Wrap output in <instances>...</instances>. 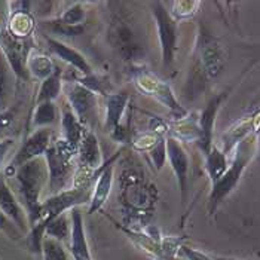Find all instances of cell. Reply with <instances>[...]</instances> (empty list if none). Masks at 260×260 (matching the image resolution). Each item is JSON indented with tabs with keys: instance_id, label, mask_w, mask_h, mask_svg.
I'll return each mask as SVG.
<instances>
[{
	"instance_id": "obj_4",
	"label": "cell",
	"mask_w": 260,
	"mask_h": 260,
	"mask_svg": "<svg viewBox=\"0 0 260 260\" xmlns=\"http://www.w3.org/2000/svg\"><path fill=\"white\" fill-rule=\"evenodd\" d=\"M9 20V2H0V54L5 57L11 72L18 82H28L25 69L27 58L35 49V39L21 40L14 38L8 30Z\"/></svg>"
},
{
	"instance_id": "obj_31",
	"label": "cell",
	"mask_w": 260,
	"mask_h": 260,
	"mask_svg": "<svg viewBox=\"0 0 260 260\" xmlns=\"http://www.w3.org/2000/svg\"><path fill=\"white\" fill-rule=\"evenodd\" d=\"M42 259L43 260H67V253L60 241L43 237L42 241Z\"/></svg>"
},
{
	"instance_id": "obj_19",
	"label": "cell",
	"mask_w": 260,
	"mask_h": 260,
	"mask_svg": "<svg viewBox=\"0 0 260 260\" xmlns=\"http://www.w3.org/2000/svg\"><path fill=\"white\" fill-rule=\"evenodd\" d=\"M76 164L80 168H88V170H99L104 164L99 137L91 129H86L78 146Z\"/></svg>"
},
{
	"instance_id": "obj_32",
	"label": "cell",
	"mask_w": 260,
	"mask_h": 260,
	"mask_svg": "<svg viewBox=\"0 0 260 260\" xmlns=\"http://www.w3.org/2000/svg\"><path fill=\"white\" fill-rule=\"evenodd\" d=\"M160 139H165V137H158L156 134H153V133H150V131H146V133H140V134H137L136 137H133L131 141H129V144L136 149V150H139V152H149Z\"/></svg>"
},
{
	"instance_id": "obj_11",
	"label": "cell",
	"mask_w": 260,
	"mask_h": 260,
	"mask_svg": "<svg viewBox=\"0 0 260 260\" xmlns=\"http://www.w3.org/2000/svg\"><path fill=\"white\" fill-rule=\"evenodd\" d=\"M197 55L200 58V64L202 72L208 78H217L220 75L224 58H223V49L219 40L211 33H208L204 27H201L198 40H197Z\"/></svg>"
},
{
	"instance_id": "obj_27",
	"label": "cell",
	"mask_w": 260,
	"mask_h": 260,
	"mask_svg": "<svg viewBox=\"0 0 260 260\" xmlns=\"http://www.w3.org/2000/svg\"><path fill=\"white\" fill-rule=\"evenodd\" d=\"M70 234H72V220H70V213H62L58 217L52 219L45 228V237L54 238V240L62 242L70 241Z\"/></svg>"
},
{
	"instance_id": "obj_7",
	"label": "cell",
	"mask_w": 260,
	"mask_h": 260,
	"mask_svg": "<svg viewBox=\"0 0 260 260\" xmlns=\"http://www.w3.org/2000/svg\"><path fill=\"white\" fill-rule=\"evenodd\" d=\"M52 140H54L52 128H39V129H35L33 133H30L28 137H25V140L21 143L20 149L15 152L11 162L5 167L3 177L6 180L12 179L15 176L17 170L24 164L36 159V158H43Z\"/></svg>"
},
{
	"instance_id": "obj_12",
	"label": "cell",
	"mask_w": 260,
	"mask_h": 260,
	"mask_svg": "<svg viewBox=\"0 0 260 260\" xmlns=\"http://www.w3.org/2000/svg\"><path fill=\"white\" fill-rule=\"evenodd\" d=\"M31 6V2H9L8 30L14 38L21 40L35 39L38 22L33 15Z\"/></svg>"
},
{
	"instance_id": "obj_35",
	"label": "cell",
	"mask_w": 260,
	"mask_h": 260,
	"mask_svg": "<svg viewBox=\"0 0 260 260\" xmlns=\"http://www.w3.org/2000/svg\"><path fill=\"white\" fill-rule=\"evenodd\" d=\"M179 253H181L186 260H216L214 257H210L208 254L202 253V251L197 250V248L187 247V245H181Z\"/></svg>"
},
{
	"instance_id": "obj_30",
	"label": "cell",
	"mask_w": 260,
	"mask_h": 260,
	"mask_svg": "<svg viewBox=\"0 0 260 260\" xmlns=\"http://www.w3.org/2000/svg\"><path fill=\"white\" fill-rule=\"evenodd\" d=\"M9 66L0 54V115L6 112L12 104L9 103Z\"/></svg>"
},
{
	"instance_id": "obj_9",
	"label": "cell",
	"mask_w": 260,
	"mask_h": 260,
	"mask_svg": "<svg viewBox=\"0 0 260 260\" xmlns=\"http://www.w3.org/2000/svg\"><path fill=\"white\" fill-rule=\"evenodd\" d=\"M62 94L66 95V103L69 107L86 128L97 119V94L76 82L64 79Z\"/></svg>"
},
{
	"instance_id": "obj_37",
	"label": "cell",
	"mask_w": 260,
	"mask_h": 260,
	"mask_svg": "<svg viewBox=\"0 0 260 260\" xmlns=\"http://www.w3.org/2000/svg\"><path fill=\"white\" fill-rule=\"evenodd\" d=\"M216 260H238V259H231V257H216Z\"/></svg>"
},
{
	"instance_id": "obj_24",
	"label": "cell",
	"mask_w": 260,
	"mask_h": 260,
	"mask_svg": "<svg viewBox=\"0 0 260 260\" xmlns=\"http://www.w3.org/2000/svg\"><path fill=\"white\" fill-rule=\"evenodd\" d=\"M62 73H64V70L60 66H57L55 72L48 79L40 82V86L38 89L36 99H35V104L48 103V101L55 103L58 100V97L62 94Z\"/></svg>"
},
{
	"instance_id": "obj_8",
	"label": "cell",
	"mask_w": 260,
	"mask_h": 260,
	"mask_svg": "<svg viewBox=\"0 0 260 260\" xmlns=\"http://www.w3.org/2000/svg\"><path fill=\"white\" fill-rule=\"evenodd\" d=\"M152 15L156 22L162 66L164 69L170 70L176 61V52H177V39H179L177 22L173 20V17L170 15V11L165 8L162 2L152 3Z\"/></svg>"
},
{
	"instance_id": "obj_36",
	"label": "cell",
	"mask_w": 260,
	"mask_h": 260,
	"mask_svg": "<svg viewBox=\"0 0 260 260\" xmlns=\"http://www.w3.org/2000/svg\"><path fill=\"white\" fill-rule=\"evenodd\" d=\"M14 146H15V140H14V139H11V137L0 140V167L3 165V162H5V159L8 158L9 152L14 149Z\"/></svg>"
},
{
	"instance_id": "obj_28",
	"label": "cell",
	"mask_w": 260,
	"mask_h": 260,
	"mask_svg": "<svg viewBox=\"0 0 260 260\" xmlns=\"http://www.w3.org/2000/svg\"><path fill=\"white\" fill-rule=\"evenodd\" d=\"M51 20L66 27H80V25H85L86 11L83 8V3L75 2L67 9H64L58 17L51 18Z\"/></svg>"
},
{
	"instance_id": "obj_25",
	"label": "cell",
	"mask_w": 260,
	"mask_h": 260,
	"mask_svg": "<svg viewBox=\"0 0 260 260\" xmlns=\"http://www.w3.org/2000/svg\"><path fill=\"white\" fill-rule=\"evenodd\" d=\"M60 118V110L55 103H39L35 104V110L31 113V118L28 122V126L35 129L39 128H51Z\"/></svg>"
},
{
	"instance_id": "obj_5",
	"label": "cell",
	"mask_w": 260,
	"mask_h": 260,
	"mask_svg": "<svg viewBox=\"0 0 260 260\" xmlns=\"http://www.w3.org/2000/svg\"><path fill=\"white\" fill-rule=\"evenodd\" d=\"M128 75H129V79L133 80L134 86L137 88V91H140L144 95L152 97L153 100L165 106L173 115L174 120L183 119L184 116H187V110L179 103L170 83L158 78L149 69H146L140 64H131Z\"/></svg>"
},
{
	"instance_id": "obj_3",
	"label": "cell",
	"mask_w": 260,
	"mask_h": 260,
	"mask_svg": "<svg viewBox=\"0 0 260 260\" xmlns=\"http://www.w3.org/2000/svg\"><path fill=\"white\" fill-rule=\"evenodd\" d=\"M78 156V149L72 147L67 141L55 139L45 153V162L48 168V190L49 197L60 193L72 186L73 176L76 171L75 159Z\"/></svg>"
},
{
	"instance_id": "obj_22",
	"label": "cell",
	"mask_w": 260,
	"mask_h": 260,
	"mask_svg": "<svg viewBox=\"0 0 260 260\" xmlns=\"http://www.w3.org/2000/svg\"><path fill=\"white\" fill-rule=\"evenodd\" d=\"M25 69H27V73H28V78L35 80H42L48 79L57 69V64L55 61L52 60L49 55L33 49L27 58V64H25Z\"/></svg>"
},
{
	"instance_id": "obj_18",
	"label": "cell",
	"mask_w": 260,
	"mask_h": 260,
	"mask_svg": "<svg viewBox=\"0 0 260 260\" xmlns=\"http://www.w3.org/2000/svg\"><path fill=\"white\" fill-rule=\"evenodd\" d=\"M0 210L14 221V224L20 229L24 235H27L30 226L27 220V214L21 205V202L8 184V180L0 174Z\"/></svg>"
},
{
	"instance_id": "obj_17",
	"label": "cell",
	"mask_w": 260,
	"mask_h": 260,
	"mask_svg": "<svg viewBox=\"0 0 260 260\" xmlns=\"http://www.w3.org/2000/svg\"><path fill=\"white\" fill-rule=\"evenodd\" d=\"M123 149H119L112 158L109 165L103 170L99 179L94 184L92 189V195L89 200V207H88V213L89 214H95L97 211H100L103 205L106 204V201L109 200L110 193H112V186H113V180H115V164L118 162L120 156H122Z\"/></svg>"
},
{
	"instance_id": "obj_33",
	"label": "cell",
	"mask_w": 260,
	"mask_h": 260,
	"mask_svg": "<svg viewBox=\"0 0 260 260\" xmlns=\"http://www.w3.org/2000/svg\"><path fill=\"white\" fill-rule=\"evenodd\" d=\"M149 158L152 165L159 171L164 168L165 162H167V137L165 139H160L149 152H147Z\"/></svg>"
},
{
	"instance_id": "obj_2",
	"label": "cell",
	"mask_w": 260,
	"mask_h": 260,
	"mask_svg": "<svg viewBox=\"0 0 260 260\" xmlns=\"http://www.w3.org/2000/svg\"><path fill=\"white\" fill-rule=\"evenodd\" d=\"M259 150V133L248 136L234 149L232 159L228 165V170L216 183L211 186V192L208 195V214H214L223 201L226 200L234 189L238 186L241 177L251 160L256 158Z\"/></svg>"
},
{
	"instance_id": "obj_20",
	"label": "cell",
	"mask_w": 260,
	"mask_h": 260,
	"mask_svg": "<svg viewBox=\"0 0 260 260\" xmlns=\"http://www.w3.org/2000/svg\"><path fill=\"white\" fill-rule=\"evenodd\" d=\"M70 220H72V234L69 241V248L73 260H92L86 240L85 226H83V216L79 208L70 210Z\"/></svg>"
},
{
	"instance_id": "obj_21",
	"label": "cell",
	"mask_w": 260,
	"mask_h": 260,
	"mask_svg": "<svg viewBox=\"0 0 260 260\" xmlns=\"http://www.w3.org/2000/svg\"><path fill=\"white\" fill-rule=\"evenodd\" d=\"M60 122H61V131H62V139L67 141L72 147L78 149L80 140L83 137V134L86 133V126L80 122L76 115L73 113V110L69 107L67 103H64L60 109Z\"/></svg>"
},
{
	"instance_id": "obj_29",
	"label": "cell",
	"mask_w": 260,
	"mask_h": 260,
	"mask_svg": "<svg viewBox=\"0 0 260 260\" xmlns=\"http://www.w3.org/2000/svg\"><path fill=\"white\" fill-rule=\"evenodd\" d=\"M200 6L201 2H198V0H177V2L171 3L170 15L173 17V20L176 22L189 20L198 12Z\"/></svg>"
},
{
	"instance_id": "obj_14",
	"label": "cell",
	"mask_w": 260,
	"mask_h": 260,
	"mask_svg": "<svg viewBox=\"0 0 260 260\" xmlns=\"http://www.w3.org/2000/svg\"><path fill=\"white\" fill-rule=\"evenodd\" d=\"M254 133H260V110L250 116L241 118L221 134L220 150L228 156L234 152V149L241 141L245 140L248 136Z\"/></svg>"
},
{
	"instance_id": "obj_1",
	"label": "cell",
	"mask_w": 260,
	"mask_h": 260,
	"mask_svg": "<svg viewBox=\"0 0 260 260\" xmlns=\"http://www.w3.org/2000/svg\"><path fill=\"white\" fill-rule=\"evenodd\" d=\"M15 180L18 201L21 202L28 226H35L42 217V193L48 187V168L45 158H36L20 167L12 177Z\"/></svg>"
},
{
	"instance_id": "obj_6",
	"label": "cell",
	"mask_w": 260,
	"mask_h": 260,
	"mask_svg": "<svg viewBox=\"0 0 260 260\" xmlns=\"http://www.w3.org/2000/svg\"><path fill=\"white\" fill-rule=\"evenodd\" d=\"M122 202L125 208L133 211L136 219L146 217L153 211L155 198H153V186H149L137 173L123 174L122 183Z\"/></svg>"
},
{
	"instance_id": "obj_23",
	"label": "cell",
	"mask_w": 260,
	"mask_h": 260,
	"mask_svg": "<svg viewBox=\"0 0 260 260\" xmlns=\"http://www.w3.org/2000/svg\"><path fill=\"white\" fill-rule=\"evenodd\" d=\"M170 136L186 143H197L200 140V126H198V115L192 113L184 116L183 119L174 120L170 123Z\"/></svg>"
},
{
	"instance_id": "obj_38",
	"label": "cell",
	"mask_w": 260,
	"mask_h": 260,
	"mask_svg": "<svg viewBox=\"0 0 260 260\" xmlns=\"http://www.w3.org/2000/svg\"><path fill=\"white\" fill-rule=\"evenodd\" d=\"M256 254H257V256H259V257H260V251H257V253H256Z\"/></svg>"
},
{
	"instance_id": "obj_34",
	"label": "cell",
	"mask_w": 260,
	"mask_h": 260,
	"mask_svg": "<svg viewBox=\"0 0 260 260\" xmlns=\"http://www.w3.org/2000/svg\"><path fill=\"white\" fill-rule=\"evenodd\" d=\"M0 232H3L8 238L17 241L20 240L21 237H24V234L20 229L14 224V221L11 220L2 210H0Z\"/></svg>"
},
{
	"instance_id": "obj_26",
	"label": "cell",
	"mask_w": 260,
	"mask_h": 260,
	"mask_svg": "<svg viewBox=\"0 0 260 260\" xmlns=\"http://www.w3.org/2000/svg\"><path fill=\"white\" fill-rule=\"evenodd\" d=\"M228 165H229L228 156L221 152L219 146L213 144L210 152L205 155V171L211 183H216L220 179L224 171L228 170Z\"/></svg>"
},
{
	"instance_id": "obj_10",
	"label": "cell",
	"mask_w": 260,
	"mask_h": 260,
	"mask_svg": "<svg viewBox=\"0 0 260 260\" xmlns=\"http://www.w3.org/2000/svg\"><path fill=\"white\" fill-rule=\"evenodd\" d=\"M129 104V94L126 91L110 92L106 97V113H104V129L106 133L120 143H129V131L122 125V119Z\"/></svg>"
},
{
	"instance_id": "obj_15",
	"label": "cell",
	"mask_w": 260,
	"mask_h": 260,
	"mask_svg": "<svg viewBox=\"0 0 260 260\" xmlns=\"http://www.w3.org/2000/svg\"><path fill=\"white\" fill-rule=\"evenodd\" d=\"M167 160L171 165L173 173L180 189L181 202L187 201V181H189V156L180 141L171 136L167 137Z\"/></svg>"
},
{
	"instance_id": "obj_16",
	"label": "cell",
	"mask_w": 260,
	"mask_h": 260,
	"mask_svg": "<svg viewBox=\"0 0 260 260\" xmlns=\"http://www.w3.org/2000/svg\"><path fill=\"white\" fill-rule=\"evenodd\" d=\"M43 39L46 42V46L48 49L61 61H64L66 64H69L75 72H78L83 76H89L94 73L92 70V66L88 62V60L85 58L83 54H80L78 49L72 48L70 45L61 42L57 38H52V36H48V35H43Z\"/></svg>"
},
{
	"instance_id": "obj_13",
	"label": "cell",
	"mask_w": 260,
	"mask_h": 260,
	"mask_svg": "<svg viewBox=\"0 0 260 260\" xmlns=\"http://www.w3.org/2000/svg\"><path fill=\"white\" fill-rule=\"evenodd\" d=\"M228 99V92H220L214 95L213 99L207 103L204 110L198 116V126H200V140L197 141V146L204 156L210 152L213 147V133H214V123H216V116L220 110L223 101Z\"/></svg>"
}]
</instances>
